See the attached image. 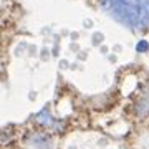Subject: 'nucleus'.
Segmentation results:
<instances>
[{
	"mask_svg": "<svg viewBox=\"0 0 149 149\" xmlns=\"http://www.w3.org/2000/svg\"><path fill=\"white\" fill-rule=\"evenodd\" d=\"M103 8L131 30L141 32L149 27V0H103Z\"/></svg>",
	"mask_w": 149,
	"mask_h": 149,
	"instance_id": "f257e3e1",
	"label": "nucleus"
}]
</instances>
